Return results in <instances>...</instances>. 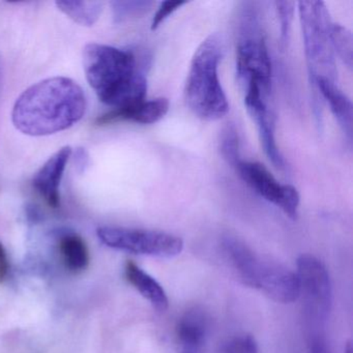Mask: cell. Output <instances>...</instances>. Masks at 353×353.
<instances>
[{"label": "cell", "mask_w": 353, "mask_h": 353, "mask_svg": "<svg viewBox=\"0 0 353 353\" xmlns=\"http://www.w3.org/2000/svg\"><path fill=\"white\" fill-rule=\"evenodd\" d=\"M85 110L81 86L70 78L53 77L34 84L17 99L12 121L21 133L41 137L70 129Z\"/></svg>", "instance_id": "6da1fadb"}, {"label": "cell", "mask_w": 353, "mask_h": 353, "mask_svg": "<svg viewBox=\"0 0 353 353\" xmlns=\"http://www.w3.org/2000/svg\"><path fill=\"white\" fill-rule=\"evenodd\" d=\"M83 67L103 104L121 109L145 100L148 80L131 51L92 43L84 48Z\"/></svg>", "instance_id": "7a4b0ae2"}, {"label": "cell", "mask_w": 353, "mask_h": 353, "mask_svg": "<svg viewBox=\"0 0 353 353\" xmlns=\"http://www.w3.org/2000/svg\"><path fill=\"white\" fill-rule=\"evenodd\" d=\"M223 43L218 34H210L200 44L192 59L185 86V98L192 112L214 121L224 117L229 103L219 77Z\"/></svg>", "instance_id": "3957f363"}, {"label": "cell", "mask_w": 353, "mask_h": 353, "mask_svg": "<svg viewBox=\"0 0 353 353\" xmlns=\"http://www.w3.org/2000/svg\"><path fill=\"white\" fill-rule=\"evenodd\" d=\"M222 250L243 284L261 290L276 303H292L299 299L301 291L296 272L259 257L233 236L223 239Z\"/></svg>", "instance_id": "277c9868"}, {"label": "cell", "mask_w": 353, "mask_h": 353, "mask_svg": "<svg viewBox=\"0 0 353 353\" xmlns=\"http://www.w3.org/2000/svg\"><path fill=\"white\" fill-rule=\"evenodd\" d=\"M236 72L241 85L255 82L270 92L272 61L259 10L254 3H243L239 16Z\"/></svg>", "instance_id": "5b68a950"}, {"label": "cell", "mask_w": 353, "mask_h": 353, "mask_svg": "<svg viewBox=\"0 0 353 353\" xmlns=\"http://www.w3.org/2000/svg\"><path fill=\"white\" fill-rule=\"evenodd\" d=\"M299 17L303 30V46L312 80L336 82V59L330 40L332 22L323 1H301Z\"/></svg>", "instance_id": "8992f818"}, {"label": "cell", "mask_w": 353, "mask_h": 353, "mask_svg": "<svg viewBox=\"0 0 353 353\" xmlns=\"http://www.w3.org/2000/svg\"><path fill=\"white\" fill-rule=\"evenodd\" d=\"M97 234L107 247L137 255L171 258L179 255L183 250L181 237L162 231L100 227Z\"/></svg>", "instance_id": "52a82bcc"}, {"label": "cell", "mask_w": 353, "mask_h": 353, "mask_svg": "<svg viewBox=\"0 0 353 353\" xmlns=\"http://www.w3.org/2000/svg\"><path fill=\"white\" fill-rule=\"evenodd\" d=\"M296 265L299 295H303L305 307L314 317L325 320L332 305V281L327 268L311 254H301Z\"/></svg>", "instance_id": "ba28073f"}, {"label": "cell", "mask_w": 353, "mask_h": 353, "mask_svg": "<svg viewBox=\"0 0 353 353\" xmlns=\"http://www.w3.org/2000/svg\"><path fill=\"white\" fill-rule=\"evenodd\" d=\"M234 169L260 197L282 210L289 218L296 220L301 197L293 185L279 183L276 177L258 162L241 160Z\"/></svg>", "instance_id": "9c48e42d"}, {"label": "cell", "mask_w": 353, "mask_h": 353, "mask_svg": "<svg viewBox=\"0 0 353 353\" xmlns=\"http://www.w3.org/2000/svg\"><path fill=\"white\" fill-rule=\"evenodd\" d=\"M268 94L258 85L245 88V109L256 123L264 152L276 168L284 170L285 160L276 144L274 117L268 107Z\"/></svg>", "instance_id": "30bf717a"}, {"label": "cell", "mask_w": 353, "mask_h": 353, "mask_svg": "<svg viewBox=\"0 0 353 353\" xmlns=\"http://www.w3.org/2000/svg\"><path fill=\"white\" fill-rule=\"evenodd\" d=\"M71 156V146L61 148L41 167L32 179L34 189L50 208H59L61 205L59 185Z\"/></svg>", "instance_id": "8fae6325"}, {"label": "cell", "mask_w": 353, "mask_h": 353, "mask_svg": "<svg viewBox=\"0 0 353 353\" xmlns=\"http://www.w3.org/2000/svg\"><path fill=\"white\" fill-rule=\"evenodd\" d=\"M169 102L167 99L159 98L125 107L112 109L97 119V125H106L121 121H131L140 125H152L164 119L168 113Z\"/></svg>", "instance_id": "7c38bea8"}, {"label": "cell", "mask_w": 353, "mask_h": 353, "mask_svg": "<svg viewBox=\"0 0 353 353\" xmlns=\"http://www.w3.org/2000/svg\"><path fill=\"white\" fill-rule=\"evenodd\" d=\"M208 316L200 307L188 310L176 325L179 353H205Z\"/></svg>", "instance_id": "4fadbf2b"}, {"label": "cell", "mask_w": 353, "mask_h": 353, "mask_svg": "<svg viewBox=\"0 0 353 353\" xmlns=\"http://www.w3.org/2000/svg\"><path fill=\"white\" fill-rule=\"evenodd\" d=\"M321 96L330 105V111L338 121L341 129L348 138L352 139V103L347 98L346 94L338 88L336 82L326 79H318L314 81Z\"/></svg>", "instance_id": "5bb4252c"}, {"label": "cell", "mask_w": 353, "mask_h": 353, "mask_svg": "<svg viewBox=\"0 0 353 353\" xmlns=\"http://www.w3.org/2000/svg\"><path fill=\"white\" fill-rule=\"evenodd\" d=\"M125 278L128 282L144 297L158 312L168 309L169 299L162 285L144 272L137 264L129 261L125 264Z\"/></svg>", "instance_id": "9a60e30c"}, {"label": "cell", "mask_w": 353, "mask_h": 353, "mask_svg": "<svg viewBox=\"0 0 353 353\" xmlns=\"http://www.w3.org/2000/svg\"><path fill=\"white\" fill-rule=\"evenodd\" d=\"M59 252L65 268L71 272H82L90 263L88 245L79 235L67 234L61 237Z\"/></svg>", "instance_id": "2e32d148"}, {"label": "cell", "mask_w": 353, "mask_h": 353, "mask_svg": "<svg viewBox=\"0 0 353 353\" xmlns=\"http://www.w3.org/2000/svg\"><path fill=\"white\" fill-rule=\"evenodd\" d=\"M57 8L76 23L92 26L103 12L100 1H57Z\"/></svg>", "instance_id": "e0dca14e"}, {"label": "cell", "mask_w": 353, "mask_h": 353, "mask_svg": "<svg viewBox=\"0 0 353 353\" xmlns=\"http://www.w3.org/2000/svg\"><path fill=\"white\" fill-rule=\"evenodd\" d=\"M330 40L334 52H336L343 63L351 69L353 59V38L350 30L340 24L332 23Z\"/></svg>", "instance_id": "ac0fdd59"}, {"label": "cell", "mask_w": 353, "mask_h": 353, "mask_svg": "<svg viewBox=\"0 0 353 353\" xmlns=\"http://www.w3.org/2000/svg\"><path fill=\"white\" fill-rule=\"evenodd\" d=\"M154 1H113V19L117 23L145 15L154 7Z\"/></svg>", "instance_id": "d6986e66"}, {"label": "cell", "mask_w": 353, "mask_h": 353, "mask_svg": "<svg viewBox=\"0 0 353 353\" xmlns=\"http://www.w3.org/2000/svg\"><path fill=\"white\" fill-rule=\"evenodd\" d=\"M220 150L223 158L232 168L241 160L239 154V138L234 125H227L223 130L220 140Z\"/></svg>", "instance_id": "ffe728a7"}, {"label": "cell", "mask_w": 353, "mask_h": 353, "mask_svg": "<svg viewBox=\"0 0 353 353\" xmlns=\"http://www.w3.org/2000/svg\"><path fill=\"white\" fill-rule=\"evenodd\" d=\"M276 11L280 20V41L282 48H286L290 39L291 26L294 17L295 3L293 1H276Z\"/></svg>", "instance_id": "44dd1931"}, {"label": "cell", "mask_w": 353, "mask_h": 353, "mask_svg": "<svg viewBox=\"0 0 353 353\" xmlns=\"http://www.w3.org/2000/svg\"><path fill=\"white\" fill-rule=\"evenodd\" d=\"M257 341L252 334H239L223 346L222 353H258Z\"/></svg>", "instance_id": "7402d4cb"}, {"label": "cell", "mask_w": 353, "mask_h": 353, "mask_svg": "<svg viewBox=\"0 0 353 353\" xmlns=\"http://www.w3.org/2000/svg\"><path fill=\"white\" fill-rule=\"evenodd\" d=\"M187 1H181V0H167L161 3L158 11L154 14V19H152V30H158L161 24L169 17L172 15L177 10L181 9L183 6H185Z\"/></svg>", "instance_id": "603a6c76"}, {"label": "cell", "mask_w": 353, "mask_h": 353, "mask_svg": "<svg viewBox=\"0 0 353 353\" xmlns=\"http://www.w3.org/2000/svg\"><path fill=\"white\" fill-rule=\"evenodd\" d=\"M74 163H75L76 170L78 172L82 173L85 171L88 165V154L85 148H79L76 150Z\"/></svg>", "instance_id": "cb8c5ba5"}, {"label": "cell", "mask_w": 353, "mask_h": 353, "mask_svg": "<svg viewBox=\"0 0 353 353\" xmlns=\"http://www.w3.org/2000/svg\"><path fill=\"white\" fill-rule=\"evenodd\" d=\"M9 259L3 243H0V284L5 282L9 274Z\"/></svg>", "instance_id": "d4e9b609"}, {"label": "cell", "mask_w": 353, "mask_h": 353, "mask_svg": "<svg viewBox=\"0 0 353 353\" xmlns=\"http://www.w3.org/2000/svg\"><path fill=\"white\" fill-rule=\"evenodd\" d=\"M310 352L311 353H332L328 348L326 343L322 339L315 338L312 341L310 346Z\"/></svg>", "instance_id": "484cf974"}, {"label": "cell", "mask_w": 353, "mask_h": 353, "mask_svg": "<svg viewBox=\"0 0 353 353\" xmlns=\"http://www.w3.org/2000/svg\"><path fill=\"white\" fill-rule=\"evenodd\" d=\"M352 345H351V342H348L346 344V347H345V353H352Z\"/></svg>", "instance_id": "4316f807"}]
</instances>
